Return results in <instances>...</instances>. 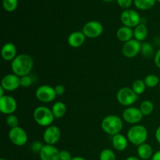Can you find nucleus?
Here are the masks:
<instances>
[{
    "mask_svg": "<svg viewBox=\"0 0 160 160\" xmlns=\"http://www.w3.org/2000/svg\"><path fill=\"white\" fill-rule=\"evenodd\" d=\"M34 67V60L30 55L19 54L17 57L11 62V69L12 73L18 77L29 75Z\"/></svg>",
    "mask_w": 160,
    "mask_h": 160,
    "instance_id": "1",
    "label": "nucleus"
},
{
    "mask_svg": "<svg viewBox=\"0 0 160 160\" xmlns=\"http://www.w3.org/2000/svg\"><path fill=\"white\" fill-rule=\"evenodd\" d=\"M101 127L105 133L112 137L121 132L123 128V122L118 116L109 115L105 117L102 120Z\"/></svg>",
    "mask_w": 160,
    "mask_h": 160,
    "instance_id": "2",
    "label": "nucleus"
},
{
    "mask_svg": "<svg viewBox=\"0 0 160 160\" xmlns=\"http://www.w3.org/2000/svg\"><path fill=\"white\" fill-rule=\"evenodd\" d=\"M148 132L145 126L141 124L133 125L128 131L127 138L131 144L139 146L142 144L145 143L148 138Z\"/></svg>",
    "mask_w": 160,
    "mask_h": 160,
    "instance_id": "3",
    "label": "nucleus"
},
{
    "mask_svg": "<svg viewBox=\"0 0 160 160\" xmlns=\"http://www.w3.org/2000/svg\"><path fill=\"white\" fill-rule=\"evenodd\" d=\"M34 121L41 127H48L52 124L55 118L52 109L46 106H38L36 108L33 113Z\"/></svg>",
    "mask_w": 160,
    "mask_h": 160,
    "instance_id": "4",
    "label": "nucleus"
},
{
    "mask_svg": "<svg viewBox=\"0 0 160 160\" xmlns=\"http://www.w3.org/2000/svg\"><path fill=\"white\" fill-rule=\"evenodd\" d=\"M138 99V95L131 88L124 87L120 88L117 93V100L120 105L129 107L134 105Z\"/></svg>",
    "mask_w": 160,
    "mask_h": 160,
    "instance_id": "5",
    "label": "nucleus"
},
{
    "mask_svg": "<svg viewBox=\"0 0 160 160\" xmlns=\"http://www.w3.org/2000/svg\"><path fill=\"white\" fill-rule=\"evenodd\" d=\"M120 20L123 26L134 28L142 23V17L140 14L134 9H124L120 14Z\"/></svg>",
    "mask_w": 160,
    "mask_h": 160,
    "instance_id": "6",
    "label": "nucleus"
},
{
    "mask_svg": "<svg viewBox=\"0 0 160 160\" xmlns=\"http://www.w3.org/2000/svg\"><path fill=\"white\" fill-rule=\"evenodd\" d=\"M35 96L42 102L48 103L54 101L56 97L57 96L55 92L54 88L52 86L44 84L41 85L36 89Z\"/></svg>",
    "mask_w": 160,
    "mask_h": 160,
    "instance_id": "7",
    "label": "nucleus"
},
{
    "mask_svg": "<svg viewBox=\"0 0 160 160\" xmlns=\"http://www.w3.org/2000/svg\"><path fill=\"white\" fill-rule=\"evenodd\" d=\"M82 32L88 38H96L102 34L103 26L97 20H91L84 25Z\"/></svg>",
    "mask_w": 160,
    "mask_h": 160,
    "instance_id": "8",
    "label": "nucleus"
},
{
    "mask_svg": "<svg viewBox=\"0 0 160 160\" xmlns=\"http://www.w3.org/2000/svg\"><path fill=\"white\" fill-rule=\"evenodd\" d=\"M9 138L16 146H23L28 141V136L23 128L20 126L11 128L9 131Z\"/></svg>",
    "mask_w": 160,
    "mask_h": 160,
    "instance_id": "9",
    "label": "nucleus"
},
{
    "mask_svg": "<svg viewBox=\"0 0 160 160\" xmlns=\"http://www.w3.org/2000/svg\"><path fill=\"white\" fill-rule=\"evenodd\" d=\"M123 120L130 124H138L143 118V114L140 109L134 106H129L123 112Z\"/></svg>",
    "mask_w": 160,
    "mask_h": 160,
    "instance_id": "10",
    "label": "nucleus"
},
{
    "mask_svg": "<svg viewBox=\"0 0 160 160\" xmlns=\"http://www.w3.org/2000/svg\"><path fill=\"white\" fill-rule=\"evenodd\" d=\"M142 42L133 38L125 42L122 47V53L127 58H134L141 52Z\"/></svg>",
    "mask_w": 160,
    "mask_h": 160,
    "instance_id": "11",
    "label": "nucleus"
},
{
    "mask_svg": "<svg viewBox=\"0 0 160 160\" xmlns=\"http://www.w3.org/2000/svg\"><path fill=\"white\" fill-rule=\"evenodd\" d=\"M17 109V102L13 97L4 95L0 98V112L5 115H10Z\"/></svg>",
    "mask_w": 160,
    "mask_h": 160,
    "instance_id": "12",
    "label": "nucleus"
},
{
    "mask_svg": "<svg viewBox=\"0 0 160 160\" xmlns=\"http://www.w3.org/2000/svg\"><path fill=\"white\" fill-rule=\"evenodd\" d=\"M61 137V131L55 125L46 128L43 133V140L46 145H55L59 141Z\"/></svg>",
    "mask_w": 160,
    "mask_h": 160,
    "instance_id": "13",
    "label": "nucleus"
},
{
    "mask_svg": "<svg viewBox=\"0 0 160 160\" xmlns=\"http://www.w3.org/2000/svg\"><path fill=\"white\" fill-rule=\"evenodd\" d=\"M1 87L6 92H13L20 87V78L14 73H8L2 79Z\"/></svg>",
    "mask_w": 160,
    "mask_h": 160,
    "instance_id": "14",
    "label": "nucleus"
},
{
    "mask_svg": "<svg viewBox=\"0 0 160 160\" xmlns=\"http://www.w3.org/2000/svg\"><path fill=\"white\" fill-rule=\"evenodd\" d=\"M41 160H59V151L54 145H46L39 153Z\"/></svg>",
    "mask_w": 160,
    "mask_h": 160,
    "instance_id": "15",
    "label": "nucleus"
},
{
    "mask_svg": "<svg viewBox=\"0 0 160 160\" xmlns=\"http://www.w3.org/2000/svg\"><path fill=\"white\" fill-rule=\"evenodd\" d=\"M85 40L86 36L82 31H73L68 36L67 42L72 48H79L84 45Z\"/></svg>",
    "mask_w": 160,
    "mask_h": 160,
    "instance_id": "16",
    "label": "nucleus"
},
{
    "mask_svg": "<svg viewBox=\"0 0 160 160\" xmlns=\"http://www.w3.org/2000/svg\"><path fill=\"white\" fill-rule=\"evenodd\" d=\"M1 55L5 61H11L12 62L17 56V47L12 42H7L2 48Z\"/></svg>",
    "mask_w": 160,
    "mask_h": 160,
    "instance_id": "17",
    "label": "nucleus"
},
{
    "mask_svg": "<svg viewBox=\"0 0 160 160\" xmlns=\"http://www.w3.org/2000/svg\"><path fill=\"white\" fill-rule=\"evenodd\" d=\"M128 139L122 134H117L112 136V144L113 148L119 152H123L127 149L128 145Z\"/></svg>",
    "mask_w": 160,
    "mask_h": 160,
    "instance_id": "18",
    "label": "nucleus"
},
{
    "mask_svg": "<svg viewBox=\"0 0 160 160\" xmlns=\"http://www.w3.org/2000/svg\"><path fill=\"white\" fill-rule=\"evenodd\" d=\"M117 38L122 42H127L134 38V30L126 26H122L117 30Z\"/></svg>",
    "mask_w": 160,
    "mask_h": 160,
    "instance_id": "19",
    "label": "nucleus"
},
{
    "mask_svg": "<svg viewBox=\"0 0 160 160\" xmlns=\"http://www.w3.org/2000/svg\"><path fill=\"white\" fill-rule=\"evenodd\" d=\"M138 156L140 159L143 160H148L152 159L153 156V149L151 145L148 143L142 144L138 147Z\"/></svg>",
    "mask_w": 160,
    "mask_h": 160,
    "instance_id": "20",
    "label": "nucleus"
},
{
    "mask_svg": "<svg viewBox=\"0 0 160 160\" xmlns=\"http://www.w3.org/2000/svg\"><path fill=\"white\" fill-rule=\"evenodd\" d=\"M148 36V28L144 23H141L134 28V38L139 42H143Z\"/></svg>",
    "mask_w": 160,
    "mask_h": 160,
    "instance_id": "21",
    "label": "nucleus"
},
{
    "mask_svg": "<svg viewBox=\"0 0 160 160\" xmlns=\"http://www.w3.org/2000/svg\"><path fill=\"white\" fill-rule=\"evenodd\" d=\"M52 111L56 119H60L67 112V106L62 102H56L52 107Z\"/></svg>",
    "mask_w": 160,
    "mask_h": 160,
    "instance_id": "22",
    "label": "nucleus"
},
{
    "mask_svg": "<svg viewBox=\"0 0 160 160\" xmlns=\"http://www.w3.org/2000/svg\"><path fill=\"white\" fill-rule=\"evenodd\" d=\"M156 0H134L136 8L141 10H148L155 6Z\"/></svg>",
    "mask_w": 160,
    "mask_h": 160,
    "instance_id": "23",
    "label": "nucleus"
},
{
    "mask_svg": "<svg viewBox=\"0 0 160 160\" xmlns=\"http://www.w3.org/2000/svg\"><path fill=\"white\" fill-rule=\"evenodd\" d=\"M141 54L145 58H151L155 56L156 53L154 52L153 46L149 42H143L142 43V48H141Z\"/></svg>",
    "mask_w": 160,
    "mask_h": 160,
    "instance_id": "24",
    "label": "nucleus"
},
{
    "mask_svg": "<svg viewBox=\"0 0 160 160\" xmlns=\"http://www.w3.org/2000/svg\"><path fill=\"white\" fill-rule=\"evenodd\" d=\"M146 88L147 86L146 84H145L144 80L138 79L134 81L131 88L133 89V91H134L138 95H140L145 92V91L146 90Z\"/></svg>",
    "mask_w": 160,
    "mask_h": 160,
    "instance_id": "25",
    "label": "nucleus"
},
{
    "mask_svg": "<svg viewBox=\"0 0 160 160\" xmlns=\"http://www.w3.org/2000/svg\"><path fill=\"white\" fill-rule=\"evenodd\" d=\"M139 109L143 116H148L154 110V105L150 100H145L141 103Z\"/></svg>",
    "mask_w": 160,
    "mask_h": 160,
    "instance_id": "26",
    "label": "nucleus"
},
{
    "mask_svg": "<svg viewBox=\"0 0 160 160\" xmlns=\"http://www.w3.org/2000/svg\"><path fill=\"white\" fill-rule=\"evenodd\" d=\"M145 84H146L147 88H153L156 87L157 85H159L160 78L156 74H148L144 79Z\"/></svg>",
    "mask_w": 160,
    "mask_h": 160,
    "instance_id": "27",
    "label": "nucleus"
},
{
    "mask_svg": "<svg viewBox=\"0 0 160 160\" xmlns=\"http://www.w3.org/2000/svg\"><path fill=\"white\" fill-rule=\"evenodd\" d=\"M2 6L6 12H13L18 6V0H2Z\"/></svg>",
    "mask_w": 160,
    "mask_h": 160,
    "instance_id": "28",
    "label": "nucleus"
},
{
    "mask_svg": "<svg viewBox=\"0 0 160 160\" xmlns=\"http://www.w3.org/2000/svg\"><path fill=\"white\" fill-rule=\"evenodd\" d=\"M116 155L112 150L109 148H105L100 152L99 160H116Z\"/></svg>",
    "mask_w": 160,
    "mask_h": 160,
    "instance_id": "29",
    "label": "nucleus"
},
{
    "mask_svg": "<svg viewBox=\"0 0 160 160\" xmlns=\"http://www.w3.org/2000/svg\"><path fill=\"white\" fill-rule=\"evenodd\" d=\"M6 123L10 128V129L11 128H17V127H19V119L14 114H10V115H8L7 117H6Z\"/></svg>",
    "mask_w": 160,
    "mask_h": 160,
    "instance_id": "30",
    "label": "nucleus"
},
{
    "mask_svg": "<svg viewBox=\"0 0 160 160\" xmlns=\"http://www.w3.org/2000/svg\"><path fill=\"white\" fill-rule=\"evenodd\" d=\"M45 145H43L42 142L40 141H34L31 143V146H30V148H31V151L34 153H40L41 151H42V148Z\"/></svg>",
    "mask_w": 160,
    "mask_h": 160,
    "instance_id": "31",
    "label": "nucleus"
},
{
    "mask_svg": "<svg viewBox=\"0 0 160 160\" xmlns=\"http://www.w3.org/2000/svg\"><path fill=\"white\" fill-rule=\"evenodd\" d=\"M33 84V79L30 75H26L20 78V87L29 88Z\"/></svg>",
    "mask_w": 160,
    "mask_h": 160,
    "instance_id": "32",
    "label": "nucleus"
},
{
    "mask_svg": "<svg viewBox=\"0 0 160 160\" xmlns=\"http://www.w3.org/2000/svg\"><path fill=\"white\" fill-rule=\"evenodd\" d=\"M117 2L119 6L125 9H128L134 3V0H117Z\"/></svg>",
    "mask_w": 160,
    "mask_h": 160,
    "instance_id": "33",
    "label": "nucleus"
},
{
    "mask_svg": "<svg viewBox=\"0 0 160 160\" xmlns=\"http://www.w3.org/2000/svg\"><path fill=\"white\" fill-rule=\"evenodd\" d=\"M71 154L67 150H61L59 151V160H71Z\"/></svg>",
    "mask_w": 160,
    "mask_h": 160,
    "instance_id": "34",
    "label": "nucleus"
},
{
    "mask_svg": "<svg viewBox=\"0 0 160 160\" xmlns=\"http://www.w3.org/2000/svg\"><path fill=\"white\" fill-rule=\"evenodd\" d=\"M55 92L57 96H62V95H64L66 92V88L62 84H58L56 87H54Z\"/></svg>",
    "mask_w": 160,
    "mask_h": 160,
    "instance_id": "35",
    "label": "nucleus"
},
{
    "mask_svg": "<svg viewBox=\"0 0 160 160\" xmlns=\"http://www.w3.org/2000/svg\"><path fill=\"white\" fill-rule=\"evenodd\" d=\"M154 62L156 67L160 69V48L156 52L154 56Z\"/></svg>",
    "mask_w": 160,
    "mask_h": 160,
    "instance_id": "36",
    "label": "nucleus"
},
{
    "mask_svg": "<svg viewBox=\"0 0 160 160\" xmlns=\"http://www.w3.org/2000/svg\"><path fill=\"white\" fill-rule=\"evenodd\" d=\"M155 136H156V141H157V142L160 145V125L158 127L157 129H156Z\"/></svg>",
    "mask_w": 160,
    "mask_h": 160,
    "instance_id": "37",
    "label": "nucleus"
},
{
    "mask_svg": "<svg viewBox=\"0 0 160 160\" xmlns=\"http://www.w3.org/2000/svg\"><path fill=\"white\" fill-rule=\"evenodd\" d=\"M152 160H160V150L153 154L152 157Z\"/></svg>",
    "mask_w": 160,
    "mask_h": 160,
    "instance_id": "38",
    "label": "nucleus"
},
{
    "mask_svg": "<svg viewBox=\"0 0 160 160\" xmlns=\"http://www.w3.org/2000/svg\"><path fill=\"white\" fill-rule=\"evenodd\" d=\"M5 92H6V90H5L2 87H1V86H0V98L2 96H4V95H5Z\"/></svg>",
    "mask_w": 160,
    "mask_h": 160,
    "instance_id": "39",
    "label": "nucleus"
},
{
    "mask_svg": "<svg viewBox=\"0 0 160 160\" xmlns=\"http://www.w3.org/2000/svg\"><path fill=\"white\" fill-rule=\"evenodd\" d=\"M71 160H86L84 158L81 157V156H75V157L72 158Z\"/></svg>",
    "mask_w": 160,
    "mask_h": 160,
    "instance_id": "40",
    "label": "nucleus"
},
{
    "mask_svg": "<svg viewBox=\"0 0 160 160\" xmlns=\"http://www.w3.org/2000/svg\"><path fill=\"white\" fill-rule=\"evenodd\" d=\"M126 160H140V159H139L138 157H136V156H129V157L127 158Z\"/></svg>",
    "mask_w": 160,
    "mask_h": 160,
    "instance_id": "41",
    "label": "nucleus"
},
{
    "mask_svg": "<svg viewBox=\"0 0 160 160\" xmlns=\"http://www.w3.org/2000/svg\"><path fill=\"white\" fill-rule=\"evenodd\" d=\"M103 2H112L113 1V0H102Z\"/></svg>",
    "mask_w": 160,
    "mask_h": 160,
    "instance_id": "42",
    "label": "nucleus"
},
{
    "mask_svg": "<svg viewBox=\"0 0 160 160\" xmlns=\"http://www.w3.org/2000/svg\"><path fill=\"white\" fill-rule=\"evenodd\" d=\"M0 160H7V159H4V158H2V159H0Z\"/></svg>",
    "mask_w": 160,
    "mask_h": 160,
    "instance_id": "43",
    "label": "nucleus"
},
{
    "mask_svg": "<svg viewBox=\"0 0 160 160\" xmlns=\"http://www.w3.org/2000/svg\"><path fill=\"white\" fill-rule=\"evenodd\" d=\"M156 1H157L158 2H159V3H160V0H156Z\"/></svg>",
    "mask_w": 160,
    "mask_h": 160,
    "instance_id": "44",
    "label": "nucleus"
},
{
    "mask_svg": "<svg viewBox=\"0 0 160 160\" xmlns=\"http://www.w3.org/2000/svg\"><path fill=\"white\" fill-rule=\"evenodd\" d=\"M159 88H160V82H159Z\"/></svg>",
    "mask_w": 160,
    "mask_h": 160,
    "instance_id": "45",
    "label": "nucleus"
}]
</instances>
